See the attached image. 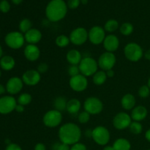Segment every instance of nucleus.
I'll use <instances>...</instances> for the list:
<instances>
[{
	"label": "nucleus",
	"instance_id": "obj_23",
	"mask_svg": "<svg viewBox=\"0 0 150 150\" xmlns=\"http://www.w3.org/2000/svg\"><path fill=\"white\" fill-rule=\"evenodd\" d=\"M16 65V61L11 56H4L0 59V67L5 71L13 70Z\"/></svg>",
	"mask_w": 150,
	"mask_h": 150
},
{
	"label": "nucleus",
	"instance_id": "obj_7",
	"mask_svg": "<svg viewBox=\"0 0 150 150\" xmlns=\"http://www.w3.org/2000/svg\"><path fill=\"white\" fill-rule=\"evenodd\" d=\"M44 125L48 127H56L61 124L62 114L57 110H51L45 113L42 119Z\"/></svg>",
	"mask_w": 150,
	"mask_h": 150
},
{
	"label": "nucleus",
	"instance_id": "obj_25",
	"mask_svg": "<svg viewBox=\"0 0 150 150\" xmlns=\"http://www.w3.org/2000/svg\"><path fill=\"white\" fill-rule=\"evenodd\" d=\"M114 150H130L131 144L130 142L126 139L120 138L117 139L113 144Z\"/></svg>",
	"mask_w": 150,
	"mask_h": 150
},
{
	"label": "nucleus",
	"instance_id": "obj_37",
	"mask_svg": "<svg viewBox=\"0 0 150 150\" xmlns=\"http://www.w3.org/2000/svg\"><path fill=\"white\" fill-rule=\"evenodd\" d=\"M68 74L70 75V77H74L81 74L79 65H70L68 68Z\"/></svg>",
	"mask_w": 150,
	"mask_h": 150
},
{
	"label": "nucleus",
	"instance_id": "obj_4",
	"mask_svg": "<svg viewBox=\"0 0 150 150\" xmlns=\"http://www.w3.org/2000/svg\"><path fill=\"white\" fill-rule=\"evenodd\" d=\"M4 42L9 48L12 49H19L24 45V35L21 32H9L4 38Z\"/></svg>",
	"mask_w": 150,
	"mask_h": 150
},
{
	"label": "nucleus",
	"instance_id": "obj_46",
	"mask_svg": "<svg viewBox=\"0 0 150 150\" xmlns=\"http://www.w3.org/2000/svg\"><path fill=\"white\" fill-rule=\"evenodd\" d=\"M6 91L7 90H6L5 86H4L2 84H1V83H0V95H3V94L5 93Z\"/></svg>",
	"mask_w": 150,
	"mask_h": 150
},
{
	"label": "nucleus",
	"instance_id": "obj_15",
	"mask_svg": "<svg viewBox=\"0 0 150 150\" xmlns=\"http://www.w3.org/2000/svg\"><path fill=\"white\" fill-rule=\"evenodd\" d=\"M23 82L18 77H12L6 83V90L10 95H16L23 89Z\"/></svg>",
	"mask_w": 150,
	"mask_h": 150
},
{
	"label": "nucleus",
	"instance_id": "obj_54",
	"mask_svg": "<svg viewBox=\"0 0 150 150\" xmlns=\"http://www.w3.org/2000/svg\"><path fill=\"white\" fill-rule=\"evenodd\" d=\"M1 70H0V77H1Z\"/></svg>",
	"mask_w": 150,
	"mask_h": 150
},
{
	"label": "nucleus",
	"instance_id": "obj_51",
	"mask_svg": "<svg viewBox=\"0 0 150 150\" xmlns=\"http://www.w3.org/2000/svg\"><path fill=\"white\" fill-rule=\"evenodd\" d=\"M2 54H3V50H2V47L1 45H0V59L2 57Z\"/></svg>",
	"mask_w": 150,
	"mask_h": 150
},
{
	"label": "nucleus",
	"instance_id": "obj_29",
	"mask_svg": "<svg viewBox=\"0 0 150 150\" xmlns=\"http://www.w3.org/2000/svg\"><path fill=\"white\" fill-rule=\"evenodd\" d=\"M32 26V23L29 19L24 18L19 23V29L21 33H26L29 30H30Z\"/></svg>",
	"mask_w": 150,
	"mask_h": 150
},
{
	"label": "nucleus",
	"instance_id": "obj_21",
	"mask_svg": "<svg viewBox=\"0 0 150 150\" xmlns=\"http://www.w3.org/2000/svg\"><path fill=\"white\" fill-rule=\"evenodd\" d=\"M66 59L71 65H79L82 59V56L79 51L76 49H72L67 52Z\"/></svg>",
	"mask_w": 150,
	"mask_h": 150
},
{
	"label": "nucleus",
	"instance_id": "obj_36",
	"mask_svg": "<svg viewBox=\"0 0 150 150\" xmlns=\"http://www.w3.org/2000/svg\"><path fill=\"white\" fill-rule=\"evenodd\" d=\"M10 4L7 0H2L0 1V11L3 13H7L10 11Z\"/></svg>",
	"mask_w": 150,
	"mask_h": 150
},
{
	"label": "nucleus",
	"instance_id": "obj_35",
	"mask_svg": "<svg viewBox=\"0 0 150 150\" xmlns=\"http://www.w3.org/2000/svg\"><path fill=\"white\" fill-rule=\"evenodd\" d=\"M150 94V89L146 85L141 86L139 89V95L142 98H147Z\"/></svg>",
	"mask_w": 150,
	"mask_h": 150
},
{
	"label": "nucleus",
	"instance_id": "obj_53",
	"mask_svg": "<svg viewBox=\"0 0 150 150\" xmlns=\"http://www.w3.org/2000/svg\"><path fill=\"white\" fill-rule=\"evenodd\" d=\"M147 86H149V89H150V78H149V81H148V85H147Z\"/></svg>",
	"mask_w": 150,
	"mask_h": 150
},
{
	"label": "nucleus",
	"instance_id": "obj_26",
	"mask_svg": "<svg viewBox=\"0 0 150 150\" xmlns=\"http://www.w3.org/2000/svg\"><path fill=\"white\" fill-rule=\"evenodd\" d=\"M107 79V76L105 71L104 70H100L97 71L93 75V82L96 85H102L105 82Z\"/></svg>",
	"mask_w": 150,
	"mask_h": 150
},
{
	"label": "nucleus",
	"instance_id": "obj_11",
	"mask_svg": "<svg viewBox=\"0 0 150 150\" xmlns=\"http://www.w3.org/2000/svg\"><path fill=\"white\" fill-rule=\"evenodd\" d=\"M17 101L11 95H6L0 98V114H8L15 111Z\"/></svg>",
	"mask_w": 150,
	"mask_h": 150
},
{
	"label": "nucleus",
	"instance_id": "obj_39",
	"mask_svg": "<svg viewBox=\"0 0 150 150\" xmlns=\"http://www.w3.org/2000/svg\"><path fill=\"white\" fill-rule=\"evenodd\" d=\"M81 3V0H68L67 1V7H69L70 9L72 10H74L76 9L79 6Z\"/></svg>",
	"mask_w": 150,
	"mask_h": 150
},
{
	"label": "nucleus",
	"instance_id": "obj_30",
	"mask_svg": "<svg viewBox=\"0 0 150 150\" xmlns=\"http://www.w3.org/2000/svg\"><path fill=\"white\" fill-rule=\"evenodd\" d=\"M133 26L132 23H128V22H125V23H122L120 28V30L121 34H122L125 36H128V35H131L133 32Z\"/></svg>",
	"mask_w": 150,
	"mask_h": 150
},
{
	"label": "nucleus",
	"instance_id": "obj_45",
	"mask_svg": "<svg viewBox=\"0 0 150 150\" xmlns=\"http://www.w3.org/2000/svg\"><path fill=\"white\" fill-rule=\"evenodd\" d=\"M105 73H106L107 78H112L114 77V71L111 69V70H108L105 71Z\"/></svg>",
	"mask_w": 150,
	"mask_h": 150
},
{
	"label": "nucleus",
	"instance_id": "obj_14",
	"mask_svg": "<svg viewBox=\"0 0 150 150\" xmlns=\"http://www.w3.org/2000/svg\"><path fill=\"white\" fill-rule=\"evenodd\" d=\"M70 88L75 92H83L87 88L88 81L86 76L82 74H79L78 76L71 77L69 81Z\"/></svg>",
	"mask_w": 150,
	"mask_h": 150
},
{
	"label": "nucleus",
	"instance_id": "obj_12",
	"mask_svg": "<svg viewBox=\"0 0 150 150\" xmlns=\"http://www.w3.org/2000/svg\"><path fill=\"white\" fill-rule=\"evenodd\" d=\"M132 122L131 117L125 112H120L117 114L113 119L114 127L117 130H125L130 127Z\"/></svg>",
	"mask_w": 150,
	"mask_h": 150
},
{
	"label": "nucleus",
	"instance_id": "obj_13",
	"mask_svg": "<svg viewBox=\"0 0 150 150\" xmlns=\"http://www.w3.org/2000/svg\"><path fill=\"white\" fill-rule=\"evenodd\" d=\"M89 34V41L94 45H99V44L103 42L105 38V29L99 26H95L92 27L88 32Z\"/></svg>",
	"mask_w": 150,
	"mask_h": 150
},
{
	"label": "nucleus",
	"instance_id": "obj_5",
	"mask_svg": "<svg viewBox=\"0 0 150 150\" xmlns=\"http://www.w3.org/2000/svg\"><path fill=\"white\" fill-rule=\"evenodd\" d=\"M125 56L130 62H138L143 57V50L139 44L130 42L127 44L124 49Z\"/></svg>",
	"mask_w": 150,
	"mask_h": 150
},
{
	"label": "nucleus",
	"instance_id": "obj_2",
	"mask_svg": "<svg viewBox=\"0 0 150 150\" xmlns=\"http://www.w3.org/2000/svg\"><path fill=\"white\" fill-rule=\"evenodd\" d=\"M67 5L64 0H51L45 9V15L50 21L57 22L65 17Z\"/></svg>",
	"mask_w": 150,
	"mask_h": 150
},
{
	"label": "nucleus",
	"instance_id": "obj_43",
	"mask_svg": "<svg viewBox=\"0 0 150 150\" xmlns=\"http://www.w3.org/2000/svg\"><path fill=\"white\" fill-rule=\"evenodd\" d=\"M35 150H46V147L44 144L38 143L35 145Z\"/></svg>",
	"mask_w": 150,
	"mask_h": 150
},
{
	"label": "nucleus",
	"instance_id": "obj_55",
	"mask_svg": "<svg viewBox=\"0 0 150 150\" xmlns=\"http://www.w3.org/2000/svg\"><path fill=\"white\" fill-rule=\"evenodd\" d=\"M149 150H150V149H149Z\"/></svg>",
	"mask_w": 150,
	"mask_h": 150
},
{
	"label": "nucleus",
	"instance_id": "obj_17",
	"mask_svg": "<svg viewBox=\"0 0 150 150\" xmlns=\"http://www.w3.org/2000/svg\"><path fill=\"white\" fill-rule=\"evenodd\" d=\"M103 47L108 52L113 53L117 51L120 46L119 38L114 35H108L105 37L103 41Z\"/></svg>",
	"mask_w": 150,
	"mask_h": 150
},
{
	"label": "nucleus",
	"instance_id": "obj_47",
	"mask_svg": "<svg viewBox=\"0 0 150 150\" xmlns=\"http://www.w3.org/2000/svg\"><path fill=\"white\" fill-rule=\"evenodd\" d=\"M145 138H146V140H147L148 142H150V129L146 132V134H145Z\"/></svg>",
	"mask_w": 150,
	"mask_h": 150
},
{
	"label": "nucleus",
	"instance_id": "obj_22",
	"mask_svg": "<svg viewBox=\"0 0 150 150\" xmlns=\"http://www.w3.org/2000/svg\"><path fill=\"white\" fill-rule=\"evenodd\" d=\"M121 105L124 109L133 110L136 105V98L132 94H126L122 98Z\"/></svg>",
	"mask_w": 150,
	"mask_h": 150
},
{
	"label": "nucleus",
	"instance_id": "obj_8",
	"mask_svg": "<svg viewBox=\"0 0 150 150\" xmlns=\"http://www.w3.org/2000/svg\"><path fill=\"white\" fill-rule=\"evenodd\" d=\"M84 111L89 114H98L103 109V104L102 101L95 97H90L86 98L83 103Z\"/></svg>",
	"mask_w": 150,
	"mask_h": 150
},
{
	"label": "nucleus",
	"instance_id": "obj_38",
	"mask_svg": "<svg viewBox=\"0 0 150 150\" xmlns=\"http://www.w3.org/2000/svg\"><path fill=\"white\" fill-rule=\"evenodd\" d=\"M53 150H70V146L66 144L56 143L52 146Z\"/></svg>",
	"mask_w": 150,
	"mask_h": 150
},
{
	"label": "nucleus",
	"instance_id": "obj_24",
	"mask_svg": "<svg viewBox=\"0 0 150 150\" xmlns=\"http://www.w3.org/2000/svg\"><path fill=\"white\" fill-rule=\"evenodd\" d=\"M81 107V103L80 100L76 99V98H73V99L67 101L66 110L69 114H76L80 111Z\"/></svg>",
	"mask_w": 150,
	"mask_h": 150
},
{
	"label": "nucleus",
	"instance_id": "obj_28",
	"mask_svg": "<svg viewBox=\"0 0 150 150\" xmlns=\"http://www.w3.org/2000/svg\"><path fill=\"white\" fill-rule=\"evenodd\" d=\"M70 38L64 35H61L56 38V45L59 48H65L70 43Z\"/></svg>",
	"mask_w": 150,
	"mask_h": 150
},
{
	"label": "nucleus",
	"instance_id": "obj_9",
	"mask_svg": "<svg viewBox=\"0 0 150 150\" xmlns=\"http://www.w3.org/2000/svg\"><path fill=\"white\" fill-rule=\"evenodd\" d=\"M116 62H117V58L114 53L106 51L101 54V56L98 59V67L104 71L111 70L115 65Z\"/></svg>",
	"mask_w": 150,
	"mask_h": 150
},
{
	"label": "nucleus",
	"instance_id": "obj_52",
	"mask_svg": "<svg viewBox=\"0 0 150 150\" xmlns=\"http://www.w3.org/2000/svg\"><path fill=\"white\" fill-rule=\"evenodd\" d=\"M81 1L82 4H86V3L88 2V0H81Z\"/></svg>",
	"mask_w": 150,
	"mask_h": 150
},
{
	"label": "nucleus",
	"instance_id": "obj_31",
	"mask_svg": "<svg viewBox=\"0 0 150 150\" xmlns=\"http://www.w3.org/2000/svg\"><path fill=\"white\" fill-rule=\"evenodd\" d=\"M119 28V23L114 19L108 20L104 26V29L108 32H114Z\"/></svg>",
	"mask_w": 150,
	"mask_h": 150
},
{
	"label": "nucleus",
	"instance_id": "obj_19",
	"mask_svg": "<svg viewBox=\"0 0 150 150\" xmlns=\"http://www.w3.org/2000/svg\"><path fill=\"white\" fill-rule=\"evenodd\" d=\"M25 41L29 44L35 45L42 39V33L38 29H31L26 33L24 34Z\"/></svg>",
	"mask_w": 150,
	"mask_h": 150
},
{
	"label": "nucleus",
	"instance_id": "obj_50",
	"mask_svg": "<svg viewBox=\"0 0 150 150\" xmlns=\"http://www.w3.org/2000/svg\"><path fill=\"white\" fill-rule=\"evenodd\" d=\"M103 150H114V147H113V146H105V147H104Z\"/></svg>",
	"mask_w": 150,
	"mask_h": 150
},
{
	"label": "nucleus",
	"instance_id": "obj_10",
	"mask_svg": "<svg viewBox=\"0 0 150 150\" xmlns=\"http://www.w3.org/2000/svg\"><path fill=\"white\" fill-rule=\"evenodd\" d=\"M89 34L83 27H78L73 29L70 35V40L76 45H83L87 40Z\"/></svg>",
	"mask_w": 150,
	"mask_h": 150
},
{
	"label": "nucleus",
	"instance_id": "obj_6",
	"mask_svg": "<svg viewBox=\"0 0 150 150\" xmlns=\"http://www.w3.org/2000/svg\"><path fill=\"white\" fill-rule=\"evenodd\" d=\"M110 133L106 127L98 126L92 130V138L95 142L100 146H105L109 142Z\"/></svg>",
	"mask_w": 150,
	"mask_h": 150
},
{
	"label": "nucleus",
	"instance_id": "obj_48",
	"mask_svg": "<svg viewBox=\"0 0 150 150\" xmlns=\"http://www.w3.org/2000/svg\"><path fill=\"white\" fill-rule=\"evenodd\" d=\"M145 58H146V59L150 60V49L146 51V52L145 53Z\"/></svg>",
	"mask_w": 150,
	"mask_h": 150
},
{
	"label": "nucleus",
	"instance_id": "obj_20",
	"mask_svg": "<svg viewBox=\"0 0 150 150\" xmlns=\"http://www.w3.org/2000/svg\"><path fill=\"white\" fill-rule=\"evenodd\" d=\"M147 116V109L144 106L139 105L136 106L131 111V119L133 121L140 122L144 120Z\"/></svg>",
	"mask_w": 150,
	"mask_h": 150
},
{
	"label": "nucleus",
	"instance_id": "obj_3",
	"mask_svg": "<svg viewBox=\"0 0 150 150\" xmlns=\"http://www.w3.org/2000/svg\"><path fill=\"white\" fill-rule=\"evenodd\" d=\"M81 74L86 77L93 76L98 69V62L95 61L90 57H85L82 58L80 64H79Z\"/></svg>",
	"mask_w": 150,
	"mask_h": 150
},
{
	"label": "nucleus",
	"instance_id": "obj_32",
	"mask_svg": "<svg viewBox=\"0 0 150 150\" xmlns=\"http://www.w3.org/2000/svg\"><path fill=\"white\" fill-rule=\"evenodd\" d=\"M32 98L31 96V95L28 93H22L21 95H19L18 98V104H20V105H27L32 102Z\"/></svg>",
	"mask_w": 150,
	"mask_h": 150
},
{
	"label": "nucleus",
	"instance_id": "obj_16",
	"mask_svg": "<svg viewBox=\"0 0 150 150\" xmlns=\"http://www.w3.org/2000/svg\"><path fill=\"white\" fill-rule=\"evenodd\" d=\"M23 83L28 86H35L40 81V73L35 70H28L22 76Z\"/></svg>",
	"mask_w": 150,
	"mask_h": 150
},
{
	"label": "nucleus",
	"instance_id": "obj_33",
	"mask_svg": "<svg viewBox=\"0 0 150 150\" xmlns=\"http://www.w3.org/2000/svg\"><path fill=\"white\" fill-rule=\"evenodd\" d=\"M129 128H130V132H131L133 134H135V135L140 134V133L142 132V130H143L142 125L139 122H136V121L132 122L131 124L130 125Z\"/></svg>",
	"mask_w": 150,
	"mask_h": 150
},
{
	"label": "nucleus",
	"instance_id": "obj_27",
	"mask_svg": "<svg viewBox=\"0 0 150 150\" xmlns=\"http://www.w3.org/2000/svg\"><path fill=\"white\" fill-rule=\"evenodd\" d=\"M67 101L66 100V99L64 97H58V98H56L54 103L55 109L60 111V112L66 110V108H67Z\"/></svg>",
	"mask_w": 150,
	"mask_h": 150
},
{
	"label": "nucleus",
	"instance_id": "obj_18",
	"mask_svg": "<svg viewBox=\"0 0 150 150\" xmlns=\"http://www.w3.org/2000/svg\"><path fill=\"white\" fill-rule=\"evenodd\" d=\"M24 56L26 59L29 61L35 62L39 59L40 56V48L36 45L29 44L24 48Z\"/></svg>",
	"mask_w": 150,
	"mask_h": 150
},
{
	"label": "nucleus",
	"instance_id": "obj_1",
	"mask_svg": "<svg viewBox=\"0 0 150 150\" xmlns=\"http://www.w3.org/2000/svg\"><path fill=\"white\" fill-rule=\"evenodd\" d=\"M81 137V131L80 127L74 123H66L59 130V138L60 142L69 146L79 143Z\"/></svg>",
	"mask_w": 150,
	"mask_h": 150
},
{
	"label": "nucleus",
	"instance_id": "obj_44",
	"mask_svg": "<svg viewBox=\"0 0 150 150\" xmlns=\"http://www.w3.org/2000/svg\"><path fill=\"white\" fill-rule=\"evenodd\" d=\"M15 111H17L18 113L23 112V111H24V106H23V105H20V104H17V105H16Z\"/></svg>",
	"mask_w": 150,
	"mask_h": 150
},
{
	"label": "nucleus",
	"instance_id": "obj_41",
	"mask_svg": "<svg viewBox=\"0 0 150 150\" xmlns=\"http://www.w3.org/2000/svg\"><path fill=\"white\" fill-rule=\"evenodd\" d=\"M70 150H86V147L83 144L76 143L75 144L72 145Z\"/></svg>",
	"mask_w": 150,
	"mask_h": 150
},
{
	"label": "nucleus",
	"instance_id": "obj_34",
	"mask_svg": "<svg viewBox=\"0 0 150 150\" xmlns=\"http://www.w3.org/2000/svg\"><path fill=\"white\" fill-rule=\"evenodd\" d=\"M90 115L89 113L86 112V111H82L81 113H80L78 117V120H79V122L81 124H86L90 120Z\"/></svg>",
	"mask_w": 150,
	"mask_h": 150
},
{
	"label": "nucleus",
	"instance_id": "obj_40",
	"mask_svg": "<svg viewBox=\"0 0 150 150\" xmlns=\"http://www.w3.org/2000/svg\"><path fill=\"white\" fill-rule=\"evenodd\" d=\"M48 66L46 63H41L38 66V71L40 73H45L48 71Z\"/></svg>",
	"mask_w": 150,
	"mask_h": 150
},
{
	"label": "nucleus",
	"instance_id": "obj_49",
	"mask_svg": "<svg viewBox=\"0 0 150 150\" xmlns=\"http://www.w3.org/2000/svg\"><path fill=\"white\" fill-rule=\"evenodd\" d=\"M11 1L15 4H20L23 1V0H11Z\"/></svg>",
	"mask_w": 150,
	"mask_h": 150
},
{
	"label": "nucleus",
	"instance_id": "obj_42",
	"mask_svg": "<svg viewBox=\"0 0 150 150\" xmlns=\"http://www.w3.org/2000/svg\"><path fill=\"white\" fill-rule=\"evenodd\" d=\"M5 150H22V149L18 144L11 143L7 145Z\"/></svg>",
	"mask_w": 150,
	"mask_h": 150
}]
</instances>
